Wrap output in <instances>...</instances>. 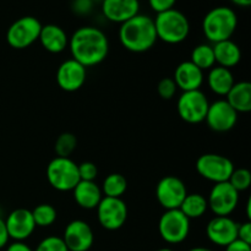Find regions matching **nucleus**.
<instances>
[{"mask_svg":"<svg viewBox=\"0 0 251 251\" xmlns=\"http://www.w3.org/2000/svg\"><path fill=\"white\" fill-rule=\"evenodd\" d=\"M69 49L74 60L86 69L104 61L109 53V41L102 29L83 26L76 29L69 38Z\"/></svg>","mask_w":251,"mask_h":251,"instance_id":"1","label":"nucleus"},{"mask_svg":"<svg viewBox=\"0 0 251 251\" xmlns=\"http://www.w3.org/2000/svg\"><path fill=\"white\" fill-rule=\"evenodd\" d=\"M153 19L147 15L137 14L120 25L119 41L125 49L132 53L150 50L157 42Z\"/></svg>","mask_w":251,"mask_h":251,"instance_id":"2","label":"nucleus"},{"mask_svg":"<svg viewBox=\"0 0 251 251\" xmlns=\"http://www.w3.org/2000/svg\"><path fill=\"white\" fill-rule=\"evenodd\" d=\"M237 26V14L228 6H217L210 10L202 21L205 37L213 44L232 38Z\"/></svg>","mask_w":251,"mask_h":251,"instance_id":"3","label":"nucleus"},{"mask_svg":"<svg viewBox=\"0 0 251 251\" xmlns=\"http://www.w3.org/2000/svg\"><path fill=\"white\" fill-rule=\"evenodd\" d=\"M157 38L168 44H179L188 38L190 24L185 15L176 9L157 14L153 20Z\"/></svg>","mask_w":251,"mask_h":251,"instance_id":"4","label":"nucleus"},{"mask_svg":"<svg viewBox=\"0 0 251 251\" xmlns=\"http://www.w3.org/2000/svg\"><path fill=\"white\" fill-rule=\"evenodd\" d=\"M47 179L58 191H73L80 181L77 164L69 157H55L47 166Z\"/></svg>","mask_w":251,"mask_h":251,"instance_id":"5","label":"nucleus"},{"mask_svg":"<svg viewBox=\"0 0 251 251\" xmlns=\"http://www.w3.org/2000/svg\"><path fill=\"white\" fill-rule=\"evenodd\" d=\"M158 233L168 244H180L190 233V220L179 208L166 210L158 221Z\"/></svg>","mask_w":251,"mask_h":251,"instance_id":"6","label":"nucleus"},{"mask_svg":"<svg viewBox=\"0 0 251 251\" xmlns=\"http://www.w3.org/2000/svg\"><path fill=\"white\" fill-rule=\"evenodd\" d=\"M43 25L34 16H24L7 28L6 42L14 49H26L38 41Z\"/></svg>","mask_w":251,"mask_h":251,"instance_id":"7","label":"nucleus"},{"mask_svg":"<svg viewBox=\"0 0 251 251\" xmlns=\"http://www.w3.org/2000/svg\"><path fill=\"white\" fill-rule=\"evenodd\" d=\"M234 168V164L228 157L217 153H205L196 161L198 173L215 184L229 180Z\"/></svg>","mask_w":251,"mask_h":251,"instance_id":"8","label":"nucleus"},{"mask_svg":"<svg viewBox=\"0 0 251 251\" xmlns=\"http://www.w3.org/2000/svg\"><path fill=\"white\" fill-rule=\"evenodd\" d=\"M208 105L210 102L201 90L183 92L176 100L179 117L189 124H200L205 122Z\"/></svg>","mask_w":251,"mask_h":251,"instance_id":"9","label":"nucleus"},{"mask_svg":"<svg viewBox=\"0 0 251 251\" xmlns=\"http://www.w3.org/2000/svg\"><path fill=\"white\" fill-rule=\"evenodd\" d=\"M97 220L107 230H118L127 220V206L123 199L103 196L96 207Z\"/></svg>","mask_w":251,"mask_h":251,"instance_id":"10","label":"nucleus"},{"mask_svg":"<svg viewBox=\"0 0 251 251\" xmlns=\"http://www.w3.org/2000/svg\"><path fill=\"white\" fill-rule=\"evenodd\" d=\"M239 193L228 181L215 184L208 195V208L215 216H229L237 208Z\"/></svg>","mask_w":251,"mask_h":251,"instance_id":"11","label":"nucleus"},{"mask_svg":"<svg viewBox=\"0 0 251 251\" xmlns=\"http://www.w3.org/2000/svg\"><path fill=\"white\" fill-rule=\"evenodd\" d=\"M188 190L180 178L167 176L158 181L156 186V198L159 205L166 210H176L180 207Z\"/></svg>","mask_w":251,"mask_h":251,"instance_id":"12","label":"nucleus"},{"mask_svg":"<svg viewBox=\"0 0 251 251\" xmlns=\"http://www.w3.org/2000/svg\"><path fill=\"white\" fill-rule=\"evenodd\" d=\"M205 122L213 131L227 132L235 126L238 122V113L226 100H218L208 105Z\"/></svg>","mask_w":251,"mask_h":251,"instance_id":"13","label":"nucleus"},{"mask_svg":"<svg viewBox=\"0 0 251 251\" xmlns=\"http://www.w3.org/2000/svg\"><path fill=\"white\" fill-rule=\"evenodd\" d=\"M63 240L69 251H88L95 242V234L87 222L74 220L65 227Z\"/></svg>","mask_w":251,"mask_h":251,"instance_id":"14","label":"nucleus"},{"mask_svg":"<svg viewBox=\"0 0 251 251\" xmlns=\"http://www.w3.org/2000/svg\"><path fill=\"white\" fill-rule=\"evenodd\" d=\"M87 69L73 58L63 61L56 71V83L65 92H75L86 82Z\"/></svg>","mask_w":251,"mask_h":251,"instance_id":"15","label":"nucleus"},{"mask_svg":"<svg viewBox=\"0 0 251 251\" xmlns=\"http://www.w3.org/2000/svg\"><path fill=\"white\" fill-rule=\"evenodd\" d=\"M238 223L229 216H215L206 226V235L212 244L227 247L237 240Z\"/></svg>","mask_w":251,"mask_h":251,"instance_id":"16","label":"nucleus"},{"mask_svg":"<svg viewBox=\"0 0 251 251\" xmlns=\"http://www.w3.org/2000/svg\"><path fill=\"white\" fill-rule=\"evenodd\" d=\"M10 239L15 242H24L33 234L36 229L32 212L27 208H16L11 211L5 220Z\"/></svg>","mask_w":251,"mask_h":251,"instance_id":"17","label":"nucleus"},{"mask_svg":"<svg viewBox=\"0 0 251 251\" xmlns=\"http://www.w3.org/2000/svg\"><path fill=\"white\" fill-rule=\"evenodd\" d=\"M140 11L139 0H103L102 12L105 19L115 24H124Z\"/></svg>","mask_w":251,"mask_h":251,"instance_id":"18","label":"nucleus"},{"mask_svg":"<svg viewBox=\"0 0 251 251\" xmlns=\"http://www.w3.org/2000/svg\"><path fill=\"white\" fill-rule=\"evenodd\" d=\"M173 80L176 87L180 88L183 92H188V91L200 90L205 76H203L202 70H200L198 66L188 60L183 61L176 66Z\"/></svg>","mask_w":251,"mask_h":251,"instance_id":"19","label":"nucleus"},{"mask_svg":"<svg viewBox=\"0 0 251 251\" xmlns=\"http://www.w3.org/2000/svg\"><path fill=\"white\" fill-rule=\"evenodd\" d=\"M38 41L47 51L53 54L61 53L69 46V37L66 32L60 26L54 24L42 26Z\"/></svg>","mask_w":251,"mask_h":251,"instance_id":"20","label":"nucleus"},{"mask_svg":"<svg viewBox=\"0 0 251 251\" xmlns=\"http://www.w3.org/2000/svg\"><path fill=\"white\" fill-rule=\"evenodd\" d=\"M73 194L76 203L85 210H95L103 198L102 190L95 181L80 180Z\"/></svg>","mask_w":251,"mask_h":251,"instance_id":"21","label":"nucleus"},{"mask_svg":"<svg viewBox=\"0 0 251 251\" xmlns=\"http://www.w3.org/2000/svg\"><path fill=\"white\" fill-rule=\"evenodd\" d=\"M212 48L213 53H215L216 64H218V66H222V68H234L235 65L239 64L240 59H242V50L232 39L215 43Z\"/></svg>","mask_w":251,"mask_h":251,"instance_id":"22","label":"nucleus"},{"mask_svg":"<svg viewBox=\"0 0 251 251\" xmlns=\"http://www.w3.org/2000/svg\"><path fill=\"white\" fill-rule=\"evenodd\" d=\"M235 83L232 70L222 66H213L208 70L207 85L210 90L217 96H227Z\"/></svg>","mask_w":251,"mask_h":251,"instance_id":"23","label":"nucleus"},{"mask_svg":"<svg viewBox=\"0 0 251 251\" xmlns=\"http://www.w3.org/2000/svg\"><path fill=\"white\" fill-rule=\"evenodd\" d=\"M226 100L238 114L249 113L251 110V83L248 81L235 82L226 96Z\"/></svg>","mask_w":251,"mask_h":251,"instance_id":"24","label":"nucleus"},{"mask_svg":"<svg viewBox=\"0 0 251 251\" xmlns=\"http://www.w3.org/2000/svg\"><path fill=\"white\" fill-rule=\"evenodd\" d=\"M179 210L189 218V220H196L202 217L208 210L207 199L201 194H186L185 199L181 202Z\"/></svg>","mask_w":251,"mask_h":251,"instance_id":"25","label":"nucleus"},{"mask_svg":"<svg viewBox=\"0 0 251 251\" xmlns=\"http://www.w3.org/2000/svg\"><path fill=\"white\" fill-rule=\"evenodd\" d=\"M190 61L202 71L212 69L216 64L212 46L205 43L196 46L191 51Z\"/></svg>","mask_w":251,"mask_h":251,"instance_id":"26","label":"nucleus"},{"mask_svg":"<svg viewBox=\"0 0 251 251\" xmlns=\"http://www.w3.org/2000/svg\"><path fill=\"white\" fill-rule=\"evenodd\" d=\"M127 189V181L124 176L119 173H112L105 176L102 184V194L107 198H119L124 195Z\"/></svg>","mask_w":251,"mask_h":251,"instance_id":"27","label":"nucleus"},{"mask_svg":"<svg viewBox=\"0 0 251 251\" xmlns=\"http://www.w3.org/2000/svg\"><path fill=\"white\" fill-rule=\"evenodd\" d=\"M31 212L36 227H50L58 217L55 207L50 203H41V205L36 206Z\"/></svg>","mask_w":251,"mask_h":251,"instance_id":"28","label":"nucleus"},{"mask_svg":"<svg viewBox=\"0 0 251 251\" xmlns=\"http://www.w3.org/2000/svg\"><path fill=\"white\" fill-rule=\"evenodd\" d=\"M76 146H77V139H76L75 135L71 134V132H63L55 140L54 151H55L56 157L69 158L76 150Z\"/></svg>","mask_w":251,"mask_h":251,"instance_id":"29","label":"nucleus"},{"mask_svg":"<svg viewBox=\"0 0 251 251\" xmlns=\"http://www.w3.org/2000/svg\"><path fill=\"white\" fill-rule=\"evenodd\" d=\"M228 183L238 191H245L251 185V173L247 168H234Z\"/></svg>","mask_w":251,"mask_h":251,"instance_id":"30","label":"nucleus"},{"mask_svg":"<svg viewBox=\"0 0 251 251\" xmlns=\"http://www.w3.org/2000/svg\"><path fill=\"white\" fill-rule=\"evenodd\" d=\"M34 251H69L63 238L50 235L39 242Z\"/></svg>","mask_w":251,"mask_h":251,"instance_id":"31","label":"nucleus"},{"mask_svg":"<svg viewBox=\"0 0 251 251\" xmlns=\"http://www.w3.org/2000/svg\"><path fill=\"white\" fill-rule=\"evenodd\" d=\"M176 90L178 87L172 77H163L157 85V92L163 100H172L176 96Z\"/></svg>","mask_w":251,"mask_h":251,"instance_id":"32","label":"nucleus"},{"mask_svg":"<svg viewBox=\"0 0 251 251\" xmlns=\"http://www.w3.org/2000/svg\"><path fill=\"white\" fill-rule=\"evenodd\" d=\"M77 168L80 180L95 181V179L97 178V166L95 163H92V162H82L81 164H77Z\"/></svg>","mask_w":251,"mask_h":251,"instance_id":"33","label":"nucleus"},{"mask_svg":"<svg viewBox=\"0 0 251 251\" xmlns=\"http://www.w3.org/2000/svg\"><path fill=\"white\" fill-rule=\"evenodd\" d=\"M176 2V0H149V4L151 6V9L153 11H156L157 14L167 11V10L174 9Z\"/></svg>","mask_w":251,"mask_h":251,"instance_id":"34","label":"nucleus"},{"mask_svg":"<svg viewBox=\"0 0 251 251\" xmlns=\"http://www.w3.org/2000/svg\"><path fill=\"white\" fill-rule=\"evenodd\" d=\"M93 6V0H74L73 10L77 15L90 14Z\"/></svg>","mask_w":251,"mask_h":251,"instance_id":"35","label":"nucleus"},{"mask_svg":"<svg viewBox=\"0 0 251 251\" xmlns=\"http://www.w3.org/2000/svg\"><path fill=\"white\" fill-rule=\"evenodd\" d=\"M237 239L242 240V242L251 245V222L250 221H247V222L242 223V225H238Z\"/></svg>","mask_w":251,"mask_h":251,"instance_id":"36","label":"nucleus"},{"mask_svg":"<svg viewBox=\"0 0 251 251\" xmlns=\"http://www.w3.org/2000/svg\"><path fill=\"white\" fill-rule=\"evenodd\" d=\"M226 251H251V245L237 239L226 247Z\"/></svg>","mask_w":251,"mask_h":251,"instance_id":"37","label":"nucleus"},{"mask_svg":"<svg viewBox=\"0 0 251 251\" xmlns=\"http://www.w3.org/2000/svg\"><path fill=\"white\" fill-rule=\"evenodd\" d=\"M9 233H7L6 225H5V220H2L0 217V249L6 247V244L9 243Z\"/></svg>","mask_w":251,"mask_h":251,"instance_id":"38","label":"nucleus"},{"mask_svg":"<svg viewBox=\"0 0 251 251\" xmlns=\"http://www.w3.org/2000/svg\"><path fill=\"white\" fill-rule=\"evenodd\" d=\"M6 251H34V250H32L31 248L26 244V243L14 242L12 244H10L9 247H7Z\"/></svg>","mask_w":251,"mask_h":251,"instance_id":"39","label":"nucleus"},{"mask_svg":"<svg viewBox=\"0 0 251 251\" xmlns=\"http://www.w3.org/2000/svg\"><path fill=\"white\" fill-rule=\"evenodd\" d=\"M233 4L238 5V6H242V7H248L251 5V0H230Z\"/></svg>","mask_w":251,"mask_h":251,"instance_id":"40","label":"nucleus"},{"mask_svg":"<svg viewBox=\"0 0 251 251\" xmlns=\"http://www.w3.org/2000/svg\"><path fill=\"white\" fill-rule=\"evenodd\" d=\"M250 208H251V199L249 198L248 199V202H247V217H248V220H251V211H250Z\"/></svg>","mask_w":251,"mask_h":251,"instance_id":"41","label":"nucleus"},{"mask_svg":"<svg viewBox=\"0 0 251 251\" xmlns=\"http://www.w3.org/2000/svg\"><path fill=\"white\" fill-rule=\"evenodd\" d=\"M188 251H213L211 249H208V248H203V247H196V248H193V249L188 250Z\"/></svg>","mask_w":251,"mask_h":251,"instance_id":"42","label":"nucleus"},{"mask_svg":"<svg viewBox=\"0 0 251 251\" xmlns=\"http://www.w3.org/2000/svg\"><path fill=\"white\" fill-rule=\"evenodd\" d=\"M157 251H173V250L169 249V248H162V249H158Z\"/></svg>","mask_w":251,"mask_h":251,"instance_id":"43","label":"nucleus"},{"mask_svg":"<svg viewBox=\"0 0 251 251\" xmlns=\"http://www.w3.org/2000/svg\"><path fill=\"white\" fill-rule=\"evenodd\" d=\"M93 1H103V0H93Z\"/></svg>","mask_w":251,"mask_h":251,"instance_id":"44","label":"nucleus"}]
</instances>
